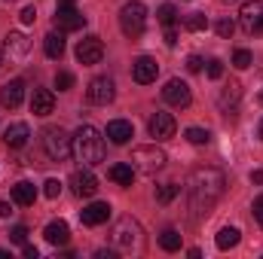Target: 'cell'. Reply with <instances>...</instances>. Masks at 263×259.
I'll return each instance as SVG.
<instances>
[{
	"label": "cell",
	"mask_w": 263,
	"mask_h": 259,
	"mask_svg": "<svg viewBox=\"0 0 263 259\" xmlns=\"http://www.w3.org/2000/svg\"><path fill=\"white\" fill-rule=\"evenodd\" d=\"M223 186H227V180H223V174H220L217 168H199V171H193V177H190V183H187L190 207L196 210L199 217L208 213V210L214 207V201L223 195Z\"/></svg>",
	"instance_id": "cell-1"
},
{
	"label": "cell",
	"mask_w": 263,
	"mask_h": 259,
	"mask_svg": "<svg viewBox=\"0 0 263 259\" xmlns=\"http://www.w3.org/2000/svg\"><path fill=\"white\" fill-rule=\"evenodd\" d=\"M73 153L86 165L104 162V137H101V131L95 125H80V131L73 134Z\"/></svg>",
	"instance_id": "cell-2"
},
{
	"label": "cell",
	"mask_w": 263,
	"mask_h": 259,
	"mask_svg": "<svg viewBox=\"0 0 263 259\" xmlns=\"http://www.w3.org/2000/svg\"><path fill=\"white\" fill-rule=\"evenodd\" d=\"M120 28H123V34L129 40H138L144 34V28H147V9H144L141 0H129L120 9Z\"/></svg>",
	"instance_id": "cell-3"
},
{
	"label": "cell",
	"mask_w": 263,
	"mask_h": 259,
	"mask_svg": "<svg viewBox=\"0 0 263 259\" xmlns=\"http://www.w3.org/2000/svg\"><path fill=\"white\" fill-rule=\"evenodd\" d=\"M43 149L52 162H65L73 153V137L65 128H46L43 131Z\"/></svg>",
	"instance_id": "cell-4"
},
{
	"label": "cell",
	"mask_w": 263,
	"mask_h": 259,
	"mask_svg": "<svg viewBox=\"0 0 263 259\" xmlns=\"http://www.w3.org/2000/svg\"><path fill=\"white\" fill-rule=\"evenodd\" d=\"M132 168L144 174H156L159 168H165V153L159 146H138L132 153Z\"/></svg>",
	"instance_id": "cell-5"
},
{
	"label": "cell",
	"mask_w": 263,
	"mask_h": 259,
	"mask_svg": "<svg viewBox=\"0 0 263 259\" xmlns=\"http://www.w3.org/2000/svg\"><path fill=\"white\" fill-rule=\"evenodd\" d=\"M86 98H89V104H110L114 98H117V85H114V79L110 76H95L92 82H89V89H86Z\"/></svg>",
	"instance_id": "cell-6"
},
{
	"label": "cell",
	"mask_w": 263,
	"mask_h": 259,
	"mask_svg": "<svg viewBox=\"0 0 263 259\" xmlns=\"http://www.w3.org/2000/svg\"><path fill=\"white\" fill-rule=\"evenodd\" d=\"M239 21L248 34H263V0H245Z\"/></svg>",
	"instance_id": "cell-7"
},
{
	"label": "cell",
	"mask_w": 263,
	"mask_h": 259,
	"mask_svg": "<svg viewBox=\"0 0 263 259\" xmlns=\"http://www.w3.org/2000/svg\"><path fill=\"white\" fill-rule=\"evenodd\" d=\"M101 58H104V43H101V37L89 34V37H83V40L77 43V61H80V64H98Z\"/></svg>",
	"instance_id": "cell-8"
},
{
	"label": "cell",
	"mask_w": 263,
	"mask_h": 259,
	"mask_svg": "<svg viewBox=\"0 0 263 259\" xmlns=\"http://www.w3.org/2000/svg\"><path fill=\"white\" fill-rule=\"evenodd\" d=\"M114 244L123 247V250H132L141 244V226L135 220H120L117 229H114Z\"/></svg>",
	"instance_id": "cell-9"
},
{
	"label": "cell",
	"mask_w": 263,
	"mask_h": 259,
	"mask_svg": "<svg viewBox=\"0 0 263 259\" xmlns=\"http://www.w3.org/2000/svg\"><path fill=\"white\" fill-rule=\"evenodd\" d=\"M162 101L172 104V107H190V85L184 79H168L165 89H162Z\"/></svg>",
	"instance_id": "cell-10"
},
{
	"label": "cell",
	"mask_w": 263,
	"mask_h": 259,
	"mask_svg": "<svg viewBox=\"0 0 263 259\" xmlns=\"http://www.w3.org/2000/svg\"><path fill=\"white\" fill-rule=\"evenodd\" d=\"M83 25H86V15H83L80 9H73L70 3H62V6L55 9V28H59V31H65V34L67 31H80Z\"/></svg>",
	"instance_id": "cell-11"
},
{
	"label": "cell",
	"mask_w": 263,
	"mask_h": 259,
	"mask_svg": "<svg viewBox=\"0 0 263 259\" xmlns=\"http://www.w3.org/2000/svg\"><path fill=\"white\" fill-rule=\"evenodd\" d=\"M3 52H6L9 61H22V58L31 52V40H28L25 34H18V31H9L6 40H3Z\"/></svg>",
	"instance_id": "cell-12"
},
{
	"label": "cell",
	"mask_w": 263,
	"mask_h": 259,
	"mask_svg": "<svg viewBox=\"0 0 263 259\" xmlns=\"http://www.w3.org/2000/svg\"><path fill=\"white\" fill-rule=\"evenodd\" d=\"M70 186H73V195H80V198H92V195L98 192V180H95V174L89 168L73 171L70 174Z\"/></svg>",
	"instance_id": "cell-13"
},
{
	"label": "cell",
	"mask_w": 263,
	"mask_h": 259,
	"mask_svg": "<svg viewBox=\"0 0 263 259\" xmlns=\"http://www.w3.org/2000/svg\"><path fill=\"white\" fill-rule=\"evenodd\" d=\"M147 128H150V137H156V140H168V137H175V116L172 113H153L150 116V122H147Z\"/></svg>",
	"instance_id": "cell-14"
},
{
	"label": "cell",
	"mask_w": 263,
	"mask_h": 259,
	"mask_svg": "<svg viewBox=\"0 0 263 259\" xmlns=\"http://www.w3.org/2000/svg\"><path fill=\"white\" fill-rule=\"evenodd\" d=\"M156 73H159V64H156L150 55L135 58V64H132V76H135V82L147 85V82H153V79H156Z\"/></svg>",
	"instance_id": "cell-15"
},
{
	"label": "cell",
	"mask_w": 263,
	"mask_h": 259,
	"mask_svg": "<svg viewBox=\"0 0 263 259\" xmlns=\"http://www.w3.org/2000/svg\"><path fill=\"white\" fill-rule=\"evenodd\" d=\"M22 101H25V82H22V79H9V82L0 89V104H3L6 110H15Z\"/></svg>",
	"instance_id": "cell-16"
},
{
	"label": "cell",
	"mask_w": 263,
	"mask_h": 259,
	"mask_svg": "<svg viewBox=\"0 0 263 259\" xmlns=\"http://www.w3.org/2000/svg\"><path fill=\"white\" fill-rule=\"evenodd\" d=\"M80 220H83L86 226H101V223L110 220V204H107V201H92L89 207L80 210Z\"/></svg>",
	"instance_id": "cell-17"
},
{
	"label": "cell",
	"mask_w": 263,
	"mask_h": 259,
	"mask_svg": "<svg viewBox=\"0 0 263 259\" xmlns=\"http://www.w3.org/2000/svg\"><path fill=\"white\" fill-rule=\"evenodd\" d=\"M55 110V95L49 89H34L31 95V113L34 116H49Z\"/></svg>",
	"instance_id": "cell-18"
},
{
	"label": "cell",
	"mask_w": 263,
	"mask_h": 259,
	"mask_svg": "<svg viewBox=\"0 0 263 259\" xmlns=\"http://www.w3.org/2000/svg\"><path fill=\"white\" fill-rule=\"evenodd\" d=\"M28 137H31V128H28L25 122H12L9 128L3 131V140H6L9 149H22V146L28 143Z\"/></svg>",
	"instance_id": "cell-19"
},
{
	"label": "cell",
	"mask_w": 263,
	"mask_h": 259,
	"mask_svg": "<svg viewBox=\"0 0 263 259\" xmlns=\"http://www.w3.org/2000/svg\"><path fill=\"white\" fill-rule=\"evenodd\" d=\"M107 137H110V143L126 146L132 137H135V128H132V122H126V119H114V122L107 125Z\"/></svg>",
	"instance_id": "cell-20"
},
{
	"label": "cell",
	"mask_w": 263,
	"mask_h": 259,
	"mask_svg": "<svg viewBox=\"0 0 263 259\" xmlns=\"http://www.w3.org/2000/svg\"><path fill=\"white\" fill-rule=\"evenodd\" d=\"M43 238H46L49 244H67V241H70V229H67L65 220H52V223L46 226Z\"/></svg>",
	"instance_id": "cell-21"
},
{
	"label": "cell",
	"mask_w": 263,
	"mask_h": 259,
	"mask_svg": "<svg viewBox=\"0 0 263 259\" xmlns=\"http://www.w3.org/2000/svg\"><path fill=\"white\" fill-rule=\"evenodd\" d=\"M34 198H37V186H34V183L22 180V183H15V186H12V201H15V204L31 207V204H34Z\"/></svg>",
	"instance_id": "cell-22"
},
{
	"label": "cell",
	"mask_w": 263,
	"mask_h": 259,
	"mask_svg": "<svg viewBox=\"0 0 263 259\" xmlns=\"http://www.w3.org/2000/svg\"><path fill=\"white\" fill-rule=\"evenodd\" d=\"M239 238H242V232H239L236 226H223V229L217 232L214 244H217V250H233V247L239 244Z\"/></svg>",
	"instance_id": "cell-23"
},
{
	"label": "cell",
	"mask_w": 263,
	"mask_h": 259,
	"mask_svg": "<svg viewBox=\"0 0 263 259\" xmlns=\"http://www.w3.org/2000/svg\"><path fill=\"white\" fill-rule=\"evenodd\" d=\"M43 49H46V55L49 58H62L65 55V31H52V34H46V40H43Z\"/></svg>",
	"instance_id": "cell-24"
},
{
	"label": "cell",
	"mask_w": 263,
	"mask_h": 259,
	"mask_svg": "<svg viewBox=\"0 0 263 259\" xmlns=\"http://www.w3.org/2000/svg\"><path fill=\"white\" fill-rule=\"evenodd\" d=\"M107 177L114 180V183H120V186H132V180H135V168L132 165H114L110 171H107Z\"/></svg>",
	"instance_id": "cell-25"
},
{
	"label": "cell",
	"mask_w": 263,
	"mask_h": 259,
	"mask_svg": "<svg viewBox=\"0 0 263 259\" xmlns=\"http://www.w3.org/2000/svg\"><path fill=\"white\" fill-rule=\"evenodd\" d=\"M159 247L168 250V253L181 250V232H178V229H165V232L159 235Z\"/></svg>",
	"instance_id": "cell-26"
},
{
	"label": "cell",
	"mask_w": 263,
	"mask_h": 259,
	"mask_svg": "<svg viewBox=\"0 0 263 259\" xmlns=\"http://www.w3.org/2000/svg\"><path fill=\"white\" fill-rule=\"evenodd\" d=\"M156 18H159L165 28H172V25H175V18H178V9H175V3H162V6L156 9Z\"/></svg>",
	"instance_id": "cell-27"
},
{
	"label": "cell",
	"mask_w": 263,
	"mask_h": 259,
	"mask_svg": "<svg viewBox=\"0 0 263 259\" xmlns=\"http://www.w3.org/2000/svg\"><path fill=\"white\" fill-rule=\"evenodd\" d=\"M239 95H242V85H239V82H230V85H227V92L220 95V107L227 110L230 104H236V101H239Z\"/></svg>",
	"instance_id": "cell-28"
},
{
	"label": "cell",
	"mask_w": 263,
	"mask_h": 259,
	"mask_svg": "<svg viewBox=\"0 0 263 259\" xmlns=\"http://www.w3.org/2000/svg\"><path fill=\"white\" fill-rule=\"evenodd\" d=\"M184 28H187V31H205V28H208L205 12H190V15L184 18Z\"/></svg>",
	"instance_id": "cell-29"
},
{
	"label": "cell",
	"mask_w": 263,
	"mask_h": 259,
	"mask_svg": "<svg viewBox=\"0 0 263 259\" xmlns=\"http://www.w3.org/2000/svg\"><path fill=\"white\" fill-rule=\"evenodd\" d=\"M178 192H181V186H175V183H162V186L156 189V201H159V204H168Z\"/></svg>",
	"instance_id": "cell-30"
},
{
	"label": "cell",
	"mask_w": 263,
	"mask_h": 259,
	"mask_svg": "<svg viewBox=\"0 0 263 259\" xmlns=\"http://www.w3.org/2000/svg\"><path fill=\"white\" fill-rule=\"evenodd\" d=\"M187 140H190L193 146H205V143L211 140V134L205 128H187Z\"/></svg>",
	"instance_id": "cell-31"
},
{
	"label": "cell",
	"mask_w": 263,
	"mask_h": 259,
	"mask_svg": "<svg viewBox=\"0 0 263 259\" xmlns=\"http://www.w3.org/2000/svg\"><path fill=\"white\" fill-rule=\"evenodd\" d=\"M55 89H59V92H67V89H73V73H67V70H59V73H55Z\"/></svg>",
	"instance_id": "cell-32"
},
{
	"label": "cell",
	"mask_w": 263,
	"mask_h": 259,
	"mask_svg": "<svg viewBox=\"0 0 263 259\" xmlns=\"http://www.w3.org/2000/svg\"><path fill=\"white\" fill-rule=\"evenodd\" d=\"M233 64L239 67V70L251 67V52H248V49H236V55H233Z\"/></svg>",
	"instance_id": "cell-33"
},
{
	"label": "cell",
	"mask_w": 263,
	"mask_h": 259,
	"mask_svg": "<svg viewBox=\"0 0 263 259\" xmlns=\"http://www.w3.org/2000/svg\"><path fill=\"white\" fill-rule=\"evenodd\" d=\"M214 31L227 40V37H233V31H236V25H233V18H220L217 25H214Z\"/></svg>",
	"instance_id": "cell-34"
},
{
	"label": "cell",
	"mask_w": 263,
	"mask_h": 259,
	"mask_svg": "<svg viewBox=\"0 0 263 259\" xmlns=\"http://www.w3.org/2000/svg\"><path fill=\"white\" fill-rule=\"evenodd\" d=\"M205 73H208L211 79H220V76H223V61H220V58H211L208 67H205Z\"/></svg>",
	"instance_id": "cell-35"
},
{
	"label": "cell",
	"mask_w": 263,
	"mask_h": 259,
	"mask_svg": "<svg viewBox=\"0 0 263 259\" xmlns=\"http://www.w3.org/2000/svg\"><path fill=\"white\" fill-rule=\"evenodd\" d=\"M9 241H12V244H25V241H28V229H25V226H12V229H9Z\"/></svg>",
	"instance_id": "cell-36"
},
{
	"label": "cell",
	"mask_w": 263,
	"mask_h": 259,
	"mask_svg": "<svg viewBox=\"0 0 263 259\" xmlns=\"http://www.w3.org/2000/svg\"><path fill=\"white\" fill-rule=\"evenodd\" d=\"M43 195H46V198H59V195H62V183H59V180H46V183H43Z\"/></svg>",
	"instance_id": "cell-37"
},
{
	"label": "cell",
	"mask_w": 263,
	"mask_h": 259,
	"mask_svg": "<svg viewBox=\"0 0 263 259\" xmlns=\"http://www.w3.org/2000/svg\"><path fill=\"white\" fill-rule=\"evenodd\" d=\"M18 18H22L25 25H34V21H37V9H34V6H25V9L18 12Z\"/></svg>",
	"instance_id": "cell-38"
},
{
	"label": "cell",
	"mask_w": 263,
	"mask_h": 259,
	"mask_svg": "<svg viewBox=\"0 0 263 259\" xmlns=\"http://www.w3.org/2000/svg\"><path fill=\"white\" fill-rule=\"evenodd\" d=\"M202 64H205V61H202L199 55H190V58H187V70H190V73H199V70H202Z\"/></svg>",
	"instance_id": "cell-39"
},
{
	"label": "cell",
	"mask_w": 263,
	"mask_h": 259,
	"mask_svg": "<svg viewBox=\"0 0 263 259\" xmlns=\"http://www.w3.org/2000/svg\"><path fill=\"white\" fill-rule=\"evenodd\" d=\"M254 220L260 223V229H263V195L260 198H254Z\"/></svg>",
	"instance_id": "cell-40"
},
{
	"label": "cell",
	"mask_w": 263,
	"mask_h": 259,
	"mask_svg": "<svg viewBox=\"0 0 263 259\" xmlns=\"http://www.w3.org/2000/svg\"><path fill=\"white\" fill-rule=\"evenodd\" d=\"M165 43H168V46H178V31H175V25L165 28Z\"/></svg>",
	"instance_id": "cell-41"
},
{
	"label": "cell",
	"mask_w": 263,
	"mask_h": 259,
	"mask_svg": "<svg viewBox=\"0 0 263 259\" xmlns=\"http://www.w3.org/2000/svg\"><path fill=\"white\" fill-rule=\"evenodd\" d=\"M40 253H37V247H31V244H25V259H37Z\"/></svg>",
	"instance_id": "cell-42"
},
{
	"label": "cell",
	"mask_w": 263,
	"mask_h": 259,
	"mask_svg": "<svg viewBox=\"0 0 263 259\" xmlns=\"http://www.w3.org/2000/svg\"><path fill=\"white\" fill-rule=\"evenodd\" d=\"M9 213H12V207L6 201H0V217H9Z\"/></svg>",
	"instance_id": "cell-43"
},
{
	"label": "cell",
	"mask_w": 263,
	"mask_h": 259,
	"mask_svg": "<svg viewBox=\"0 0 263 259\" xmlns=\"http://www.w3.org/2000/svg\"><path fill=\"white\" fill-rule=\"evenodd\" d=\"M251 180H254V183H263V171H254V174H251Z\"/></svg>",
	"instance_id": "cell-44"
},
{
	"label": "cell",
	"mask_w": 263,
	"mask_h": 259,
	"mask_svg": "<svg viewBox=\"0 0 263 259\" xmlns=\"http://www.w3.org/2000/svg\"><path fill=\"white\" fill-rule=\"evenodd\" d=\"M220 3H230L233 6V3H245V0H220Z\"/></svg>",
	"instance_id": "cell-45"
},
{
	"label": "cell",
	"mask_w": 263,
	"mask_h": 259,
	"mask_svg": "<svg viewBox=\"0 0 263 259\" xmlns=\"http://www.w3.org/2000/svg\"><path fill=\"white\" fill-rule=\"evenodd\" d=\"M0 259H9V253H6V250H0Z\"/></svg>",
	"instance_id": "cell-46"
},
{
	"label": "cell",
	"mask_w": 263,
	"mask_h": 259,
	"mask_svg": "<svg viewBox=\"0 0 263 259\" xmlns=\"http://www.w3.org/2000/svg\"><path fill=\"white\" fill-rule=\"evenodd\" d=\"M62 3H73V0H62Z\"/></svg>",
	"instance_id": "cell-47"
},
{
	"label": "cell",
	"mask_w": 263,
	"mask_h": 259,
	"mask_svg": "<svg viewBox=\"0 0 263 259\" xmlns=\"http://www.w3.org/2000/svg\"><path fill=\"white\" fill-rule=\"evenodd\" d=\"M260 104H263V92H260Z\"/></svg>",
	"instance_id": "cell-48"
},
{
	"label": "cell",
	"mask_w": 263,
	"mask_h": 259,
	"mask_svg": "<svg viewBox=\"0 0 263 259\" xmlns=\"http://www.w3.org/2000/svg\"><path fill=\"white\" fill-rule=\"evenodd\" d=\"M260 137H263V125H260Z\"/></svg>",
	"instance_id": "cell-49"
},
{
	"label": "cell",
	"mask_w": 263,
	"mask_h": 259,
	"mask_svg": "<svg viewBox=\"0 0 263 259\" xmlns=\"http://www.w3.org/2000/svg\"><path fill=\"white\" fill-rule=\"evenodd\" d=\"M0 61H3V55H0Z\"/></svg>",
	"instance_id": "cell-50"
}]
</instances>
